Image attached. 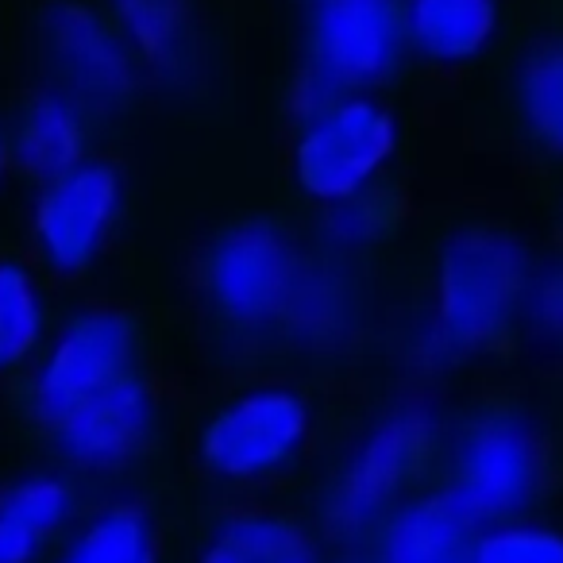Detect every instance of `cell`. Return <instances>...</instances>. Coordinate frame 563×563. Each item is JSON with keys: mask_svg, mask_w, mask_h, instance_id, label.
<instances>
[{"mask_svg": "<svg viewBox=\"0 0 563 563\" xmlns=\"http://www.w3.org/2000/svg\"><path fill=\"white\" fill-rule=\"evenodd\" d=\"M409 51L401 0H309L306 55L294 74V117L336 97L375 93L398 74Z\"/></svg>", "mask_w": 563, "mask_h": 563, "instance_id": "cell-4", "label": "cell"}, {"mask_svg": "<svg viewBox=\"0 0 563 563\" xmlns=\"http://www.w3.org/2000/svg\"><path fill=\"white\" fill-rule=\"evenodd\" d=\"M197 563H329L324 540L301 517L271 506H240L209 525Z\"/></svg>", "mask_w": 563, "mask_h": 563, "instance_id": "cell-15", "label": "cell"}, {"mask_svg": "<svg viewBox=\"0 0 563 563\" xmlns=\"http://www.w3.org/2000/svg\"><path fill=\"white\" fill-rule=\"evenodd\" d=\"M124 220V178L117 166L86 158L43 181L32 205V247L47 274L78 278L93 271Z\"/></svg>", "mask_w": 563, "mask_h": 563, "instance_id": "cell-10", "label": "cell"}, {"mask_svg": "<svg viewBox=\"0 0 563 563\" xmlns=\"http://www.w3.org/2000/svg\"><path fill=\"white\" fill-rule=\"evenodd\" d=\"M78 517V486L66 471L12 478L0 486V563H47Z\"/></svg>", "mask_w": 563, "mask_h": 563, "instance_id": "cell-14", "label": "cell"}, {"mask_svg": "<svg viewBox=\"0 0 563 563\" xmlns=\"http://www.w3.org/2000/svg\"><path fill=\"white\" fill-rule=\"evenodd\" d=\"M158 432V401L140 375L104 386L51 424V444L66 471L86 478H117L147 455Z\"/></svg>", "mask_w": 563, "mask_h": 563, "instance_id": "cell-12", "label": "cell"}, {"mask_svg": "<svg viewBox=\"0 0 563 563\" xmlns=\"http://www.w3.org/2000/svg\"><path fill=\"white\" fill-rule=\"evenodd\" d=\"M140 332L117 306H81L51 329L27 367V406L40 424H58L104 386L135 375Z\"/></svg>", "mask_w": 563, "mask_h": 563, "instance_id": "cell-8", "label": "cell"}, {"mask_svg": "<svg viewBox=\"0 0 563 563\" xmlns=\"http://www.w3.org/2000/svg\"><path fill=\"white\" fill-rule=\"evenodd\" d=\"M467 563H563V537L548 525L509 517L475 532Z\"/></svg>", "mask_w": 563, "mask_h": 563, "instance_id": "cell-23", "label": "cell"}, {"mask_svg": "<svg viewBox=\"0 0 563 563\" xmlns=\"http://www.w3.org/2000/svg\"><path fill=\"white\" fill-rule=\"evenodd\" d=\"M394 201L383 186L367 194L344 197V201L321 209L317 220V251H329L347 263H363L375 247H383L386 235L394 232Z\"/></svg>", "mask_w": 563, "mask_h": 563, "instance_id": "cell-21", "label": "cell"}, {"mask_svg": "<svg viewBox=\"0 0 563 563\" xmlns=\"http://www.w3.org/2000/svg\"><path fill=\"white\" fill-rule=\"evenodd\" d=\"M444 440V417L429 394L394 398L340 455L321 494V521L336 540H371L424 475Z\"/></svg>", "mask_w": 563, "mask_h": 563, "instance_id": "cell-2", "label": "cell"}, {"mask_svg": "<svg viewBox=\"0 0 563 563\" xmlns=\"http://www.w3.org/2000/svg\"><path fill=\"white\" fill-rule=\"evenodd\" d=\"M406 40L432 66H467L498 35V0H401Z\"/></svg>", "mask_w": 563, "mask_h": 563, "instance_id": "cell-18", "label": "cell"}, {"mask_svg": "<svg viewBox=\"0 0 563 563\" xmlns=\"http://www.w3.org/2000/svg\"><path fill=\"white\" fill-rule=\"evenodd\" d=\"M544 483V444L517 409H483L455 429L440 490L483 529L521 517Z\"/></svg>", "mask_w": 563, "mask_h": 563, "instance_id": "cell-7", "label": "cell"}, {"mask_svg": "<svg viewBox=\"0 0 563 563\" xmlns=\"http://www.w3.org/2000/svg\"><path fill=\"white\" fill-rule=\"evenodd\" d=\"M89 135L93 117L81 109L63 89L43 86L32 101L20 109L12 124V151H16V170L43 181L74 170L89 158Z\"/></svg>", "mask_w": 563, "mask_h": 563, "instance_id": "cell-17", "label": "cell"}, {"mask_svg": "<svg viewBox=\"0 0 563 563\" xmlns=\"http://www.w3.org/2000/svg\"><path fill=\"white\" fill-rule=\"evenodd\" d=\"M517 112L532 140L563 155V43L529 51L517 66Z\"/></svg>", "mask_w": 563, "mask_h": 563, "instance_id": "cell-22", "label": "cell"}, {"mask_svg": "<svg viewBox=\"0 0 563 563\" xmlns=\"http://www.w3.org/2000/svg\"><path fill=\"white\" fill-rule=\"evenodd\" d=\"M16 170V151H12V128L0 124V181Z\"/></svg>", "mask_w": 563, "mask_h": 563, "instance_id": "cell-25", "label": "cell"}, {"mask_svg": "<svg viewBox=\"0 0 563 563\" xmlns=\"http://www.w3.org/2000/svg\"><path fill=\"white\" fill-rule=\"evenodd\" d=\"M40 58L47 86L63 89L89 117H117L147 86L135 51L101 4L55 0L40 20Z\"/></svg>", "mask_w": 563, "mask_h": 563, "instance_id": "cell-9", "label": "cell"}, {"mask_svg": "<svg viewBox=\"0 0 563 563\" xmlns=\"http://www.w3.org/2000/svg\"><path fill=\"white\" fill-rule=\"evenodd\" d=\"M532 255L501 228H460L448 235L432 271L424 313L409 324L401 355L421 375H440L483 355L521 321Z\"/></svg>", "mask_w": 563, "mask_h": 563, "instance_id": "cell-1", "label": "cell"}, {"mask_svg": "<svg viewBox=\"0 0 563 563\" xmlns=\"http://www.w3.org/2000/svg\"><path fill=\"white\" fill-rule=\"evenodd\" d=\"M51 336V301L27 263H0V378L27 371Z\"/></svg>", "mask_w": 563, "mask_h": 563, "instance_id": "cell-20", "label": "cell"}, {"mask_svg": "<svg viewBox=\"0 0 563 563\" xmlns=\"http://www.w3.org/2000/svg\"><path fill=\"white\" fill-rule=\"evenodd\" d=\"M398 120L375 93L336 97L298 120L290 170L317 209L378 189L398 158Z\"/></svg>", "mask_w": 563, "mask_h": 563, "instance_id": "cell-6", "label": "cell"}, {"mask_svg": "<svg viewBox=\"0 0 563 563\" xmlns=\"http://www.w3.org/2000/svg\"><path fill=\"white\" fill-rule=\"evenodd\" d=\"M313 444V406L286 383L235 390L209 413L197 460L224 486H263L294 471Z\"/></svg>", "mask_w": 563, "mask_h": 563, "instance_id": "cell-5", "label": "cell"}, {"mask_svg": "<svg viewBox=\"0 0 563 563\" xmlns=\"http://www.w3.org/2000/svg\"><path fill=\"white\" fill-rule=\"evenodd\" d=\"M306 255L309 251H301L294 232H286L278 220L255 217L220 228L205 243L197 266L205 313L220 336L243 347L278 340L282 313Z\"/></svg>", "mask_w": 563, "mask_h": 563, "instance_id": "cell-3", "label": "cell"}, {"mask_svg": "<svg viewBox=\"0 0 563 563\" xmlns=\"http://www.w3.org/2000/svg\"><path fill=\"white\" fill-rule=\"evenodd\" d=\"M104 16L135 51L147 81L186 93L205 74V40L194 0H101Z\"/></svg>", "mask_w": 563, "mask_h": 563, "instance_id": "cell-13", "label": "cell"}, {"mask_svg": "<svg viewBox=\"0 0 563 563\" xmlns=\"http://www.w3.org/2000/svg\"><path fill=\"white\" fill-rule=\"evenodd\" d=\"M371 329V290L360 263H347L329 251H309L286 313L278 324V344L313 363L352 355Z\"/></svg>", "mask_w": 563, "mask_h": 563, "instance_id": "cell-11", "label": "cell"}, {"mask_svg": "<svg viewBox=\"0 0 563 563\" xmlns=\"http://www.w3.org/2000/svg\"><path fill=\"white\" fill-rule=\"evenodd\" d=\"M478 525L444 490L406 498L371 537L367 563H467Z\"/></svg>", "mask_w": 563, "mask_h": 563, "instance_id": "cell-16", "label": "cell"}, {"mask_svg": "<svg viewBox=\"0 0 563 563\" xmlns=\"http://www.w3.org/2000/svg\"><path fill=\"white\" fill-rule=\"evenodd\" d=\"M47 563H163L151 514L135 501H104L78 517Z\"/></svg>", "mask_w": 563, "mask_h": 563, "instance_id": "cell-19", "label": "cell"}, {"mask_svg": "<svg viewBox=\"0 0 563 563\" xmlns=\"http://www.w3.org/2000/svg\"><path fill=\"white\" fill-rule=\"evenodd\" d=\"M521 324L540 347L563 352V263L532 271L529 294L521 306Z\"/></svg>", "mask_w": 563, "mask_h": 563, "instance_id": "cell-24", "label": "cell"}]
</instances>
